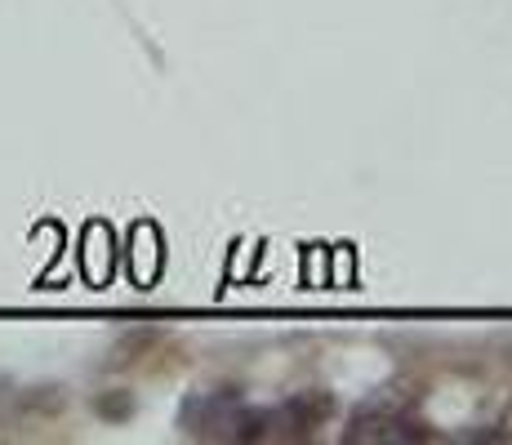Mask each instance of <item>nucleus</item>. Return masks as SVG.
Returning a JSON list of instances; mask_svg holds the SVG:
<instances>
[{
	"label": "nucleus",
	"mask_w": 512,
	"mask_h": 445,
	"mask_svg": "<svg viewBox=\"0 0 512 445\" xmlns=\"http://www.w3.org/2000/svg\"><path fill=\"white\" fill-rule=\"evenodd\" d=\"M334 419V397L326 388H312V392H294L290 401L277 410V423L294 432V437H312V428Z\"/></svg>",
	"instance_id": "f257e3e1"
},
{
	"label": "nucleus",
	"mask_w": 512,
	"mask_h": 445,
	"mask_svg": "<svg viewBox=\"0 0 512 445\" xmlns=\"http://www.w3.org/2000/svg\"><path fill=\"white\" fill-rule=\"evenodd\" d=\"M272 432H277V410H241V405H236L228 419L232 441H268Z\"/></svg>",
	"instance_id": "f03ea898"
},
{
	"label": "nucleus",
	"mask_w": 512,
	"mask_h": 445,
	"mask_svg": "<svg viewBox=\"0 0 512 445\" xmlns=\"http://www.w3.org/2000/svg\"><path fill=\"white\" fill-rule=\"evenodd\" d=\"M90 410H94L103 423H130L134 410H139V401H134L130 388H103V392H94Z\"/></svg>",
	"instance_id": "7ed1b4c3"
},
{
	"label": "nucleus",
	"mask_w": 512,
	"mask_h": 445,
	"mask_svg": "<svg viewBox=\"0 0 512 445\" xmlns=\"http://www.w3.org/2000/svg\"><path fill=\"white\" fill-rule=\"evenodd\" d=\"M63 405H67V388H58V383H41V388L18 392V410L23 414H58Z\"/></svg>",
	"instance_id": "20e7f679"
}]
</instances>
